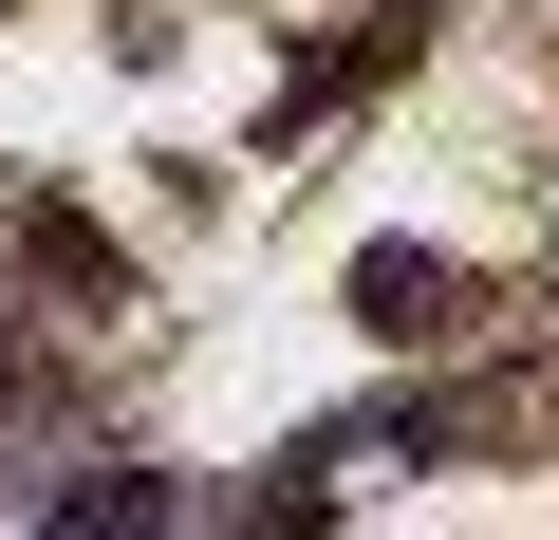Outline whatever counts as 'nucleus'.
I'll return each mask as SVG.
<instances>
[{
  "instance_id": "nucleus-1",
  "label": "nucleus",
  "mask_w": 559,
  "mask_h": 540,
  "mask_svg": "<svg viewBox=\"0 0 559 540\" xmlns=\"http://www.w3.org/2000/svg\"><path fill=\"white\" fill-rule=\"evenodd\" d=\"M448 299H466V280H448L429 242H373V261H355V336H392V355H429V336H448Z\"/></svg>"
}]
</instances>
